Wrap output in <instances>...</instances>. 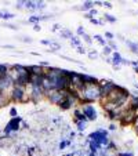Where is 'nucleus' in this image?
Returning a JSON list of instances; mask_svg holds the SVG:
<instances>
[{"mask_svg":"<svg viewBox=\"0 0 138 156\" xmlns=\"http://www.w3.org/2000/svg\"><path fill=\"white\" fill-rule=\"evenodd\" d=\"M77 98L80 102H94L97 100H101V88L98 83H93V84H84V87L76 93Z\"/></svg>","mask_w":138,"mask_h":156,"instance_id":"f257e3e1","label":"nucleus"},{"mask_svg":"<svg viewBox=\"0 0 138 156\" xmlns=\"http://www.w3.org/2000/svg\"><path fill=\"white\" fill-rule=\"evenodd\" d=\"M27 86H18V84H14L12 90L10 91L9 97H10V101L12 102H25L27 100H29L27 94Z\"/></svg>","mask_w":138,"mask_h":156,"instance_id":"f03ea898","label":"nucleus"},{"mask_svg":"<svg viewBox=\"0 0 138 156\" xmlns=\"http://www.w3.org/2000/svg\"><path fill=\"white\" fill-rule=\"evenodd\" d=\"M21 120H22V119H21L19 116H17V118H12L11 120L7 123V126L4 127V136L10 137V136H11V133L19 131V129H21Z\"/></svg>","mask_w":138,"mask_h":156,"instance_id":"7ed1b4c3","label":"nucleus"},{"mask_svg":"<svg viewBox=\"0 0 138 156\" xmlns=\"http://www.w3.org/2000/svg\"><path fill=\"white\" fill-rule=\"evenodd\" d=\"M83 112V115L86 116V119L87 120H95L97 119V111L94 109V106L93 105H88V104H86V105L82 106V109H80Z\"/></svg>","mask_w":138,"mask_h":156,"instance_id":"20e7f679","label":"nucleus"},{"mask_svg":"<svg viewBox=\"0 0 138 156\" xmlns=\"http://www.w3.org/2000/svg\"><path fill=\"white\" fill-rule=\"evenodd\" d=\"M82 80L84 84H93V83H97V79L93 76H88V75H82Z\"/></svg>","mask_w":138,"mask_h":156,"instance_id":"39448f33","label":"nucleus"},{"mask_svg":"<svg viewBox=\"0 0 138 156\" xmlns=\"http://www.w3.org/2000/svg\"><path fill=\"white\" fill-rule=\"evenodd\" d=\"M9 69L10 66L9 65H4V64H0V77H4L9 75Z\"/></svg>","mask_w":138,"mask_h":156,"instance_id":"423d86ee","label":"nucleus"},{"mask_svg":"<svg viewBox=\"0 0 138 156\" xmlns=\"http://www.w3.org/2000/svg\"><path fill=\"white\" fill-rule=\"evenodd\" d=\"M122 61H123V58L120 57V54H119V53H115L113 54V65L116 66V68H119V65L122 64Z\"/></svg>","mask_w":138,"mask_h":156,"instance_id":"0eeeda50","label":"nucleus"},{"mask_svg":"<svg viewBox=\"0 0 138 156\" xmlns=\"http://www.w3.org/2000/svg\"><path fill=\"white\" fill-rule=\"evenodd\" d=\"M127 46L131 47V51L135 54H138V44L137 43H133V41H127Z\"/></svg>","mask_w":138,"mask_h":156,"instance_id":"6e6552de","label":"nucleus"},{"mask_svg":"<svg viewBox=\"0 0 138 156\" xmlns=\"http://www.w3.org/2000/svg\"><path fill=\"white\" fill-rule=\"evenodd\" d=\"M6 102H7V95L4 94L2 90H0V108H2V106H3Z\"/></svg>","mask_w":138,"mask_h":156,"instance_id":"1a4fd4ad","label":"nucleus"},{"mask_svg":"<svg viewBox=\"0 0 138 156\" xmlns=\"http://www.w3.org/2000/svg\"><path fill=\"white\" fill-rule=\"evenodd\" d=\"M61 36H64V37H66V39H72V37H73V36H72V32H71V30H68V29L61 30Z\"/></svg>","mask_w":138,"mask_h":156,"instance_id":"9d476101","label":"nucleus"},{"mask_svg":"<svg viewBox=\"0 0 138 156\" xmlns=\"http://www.w3.org/2000/svg\"><path fill=\"white\" fill-rule=\"evenodd\" d=\"M93 7H94V3H93V2H86V3L82 6V9L83 10H93Z\"/></svg>","mask_w":138,"mask_h":156,"instance_id":"9b49d317","label":"nucleus"},{"mask_svg":"<svg viewBox=\"0 0 138 156\" xmlns=\"http://www.w3.org/2000/svg\"><path fill=\"white\" fill-rule=\"evenodd\" d=\"M94 39H95V40L98 41V43L101 44V46H104V47H105V46H106V44H105V40H104V39L101 37L100 35H95V36H94Z\"/></svg>","mask_w":138,"mask_h":156,"instance_id":"f8f14e48","label":"nucleus"},{"mask_svg":"<svg viewBox=\"0 0 138 156\" xmlns=\"http://www.w3.org/2000/svg\"><path fill=\"white\" fill-rule=\"evenodd\" d=\"M76 124H77V130L79 131H83L86 129V122H76Z\"/></svg>","mask_w":138,"mask_h":156,"instance_id":"ddd939ff","label":"nucleus"},{"mask_svg":"<svg viewBox=\"0 0 138 156\" xmlns=\"http://www.w3.org/2000/svg\"><path fill=\"white\" fill-rule=\"evenodd\" d=\"M14 18V14H11V12H3V18L2 20H12Z\"/></svg>","mask_w":138,"mask_h":156,"instance_id":"4468645a","label":"nucleus"},{"mask_svg":"<svg viewBox=\"0 0 138 156\" xmlns=\"http://www.w3.org/2000/svg\"><path fill=\"white\" fill-rule=\"evenodd\" d=\"M17 115H18V112H17V109L12 106L11 109H10V116H11V119L12 118H17Z\"/></svg>","mask_w":138,"mask_h":156,"instance_id":"2eb2a0df","label":"nucleus"},{"mask_svg":"<svg viewBox=\"0 0 138 156\" xmlns=\"http://www.w3.org/2000/svg\"><path fill=\"white\" fill-rule=\"evenodd\" d=\"M71 40H72V44H73V46H76V47H80V40L77 37H72Z\"/></svg>","mask_w":138,"mask_h":156,"instance_id":"dca6fc26","label":"nucleus"},{"mask_svg":"<svg viewBox=\"0 0 138 156\" xmlns=\"http://www.w3.org/2000/svg\"><path fill=\"white\" fill-rule=\"evenodd\" d=\"M69 144H71V141H62V142H59L58 147H59V149H64V148H65V147H68Z\"/></svg>","mask_w":138,"mask_h":156,"instance_id":"f3484780","label":"nucleus"},{"mask_svg":"<svg viewBox=\"0 0 138 156\" xmlns=\"http://www.w3.org/2000/svg\"><path fill=\"white\" fill-rule=\"evenodd\" d=\"M118 156H134V153L133 152H120V153H118Z\"/></svg>","mask_w":138,"mask_h":156,"instance_id":"a211bd4d","label":"nucleus"},{"mask_svg":"<svg viewBox=\"0 0 138 156\" xmlns=\"http://www.w3.org/2000/svg\"><path fill=\"white\" fill-rule=\"evenodd\" d=\"M6 28H9V29H12V30H18V27H15V25H11V24H6Z\"/></svg>","mask_w":138,"mask_h":156,"instance_id":"6ab92c4d","label":"nucleus"},{"mask_svg":"<svg viewBox=\"0 0 138 156\" xmlns=\"http://www.w3.org/2000/svg\"><path fill=\"white\" fill-rule=\"evenodd\" d=\"M105 18H106V20L109 21V22H115V21H116V18L111 17V15H109V14H105Z\"/></svg>","mask_w":138,"mask_h":156,"instance_id":"aec40b11","label":"nucleus"},{"mask_svg":"<svg viewBox=\"0 0 138 156\" xmlns=\"http://www.w3.org/2000/svg\"><path fill=\"white\" fill-rule=\"evenodd\" d=\"M24 6H25V2H18V3L15 4V7H17V9H22Z\"/></svg>","mask_w":138,"mask_h":156,"instance_id":"412c9836","label":"nucleus"},{"mask_svg":"<svg viewBox=\"0 0 138 156\" xmlns=\"http://www.w3.org/2000/svg\"><path fill=\"white\" fill-rule=\"evenodd\" d=\"M104 54H106V55H108V54H111V47L105 46V47H104Z\"/></svg>","mask_w":138,"mask_h":156,"instance_id":"4be33fe9","label":"nucleus"},{"mask_svg":"<svg viewBox=\"0 0 138 156\" xmlns=\"http://www.w3.org/2000/svg\"><path fill=\"white\" fill-rule=\"evenodd\" d=\"M83 37H84V40H86V41H87V43H88V44H90V43H91V39H90V36H87V35H86V33H83Z\"/></svg>","mask_w":138,"mask_h":156,"instance_id":"5701e85b","label":"nucleus"},{"mask_svg":"<svg viewBox=\"0 0 138 156\" xmlns=\"http://www.w3.org/2000/svg\"><path fill=\"white\" fill-rule=\"evenodd\" d=\"M133 123H134V126H135V130H137V133H138V118H135Z\"/></svg>","mask_w":138,"mask_h":156,"instance_id":"b1692460","label":"nucleus"},{"mask_svg":"<svg viewBox=\"0 0 138 156\" xmlns=\"http://www.w3.org/2000/svg\"><path fill=\"white\" fill-rule=\"evenodd\" d=\"M105 36L109 39V40H112V39H113V35H112L111 32H106V33H105Z\"/></svg>","mask_w":138,"mask_h":156,"instance_id":"393cba45","label":"nucleus"},{"mask_svg":"<svg viewBox=\"0 0 138 156\" xmlns=\"http://www.w3.org/2000/svg\"><path fill=\"white\" fill-rule=\"evenodd\" d=\"M88 55H90V58H95V57H97V55H98V54H97V53H95V51H91V53H90V54H88Z\"/></svg>","mask_w":138,"mask_h":156,"instance_id":"a878e982","label":"nucleus"},{"mask_svg":"<svg viewBox=\"0 0 138 156\" xmlns=\"http://www.w3.org/2000/svg\"><path fill=\"white\" fill-rule=\"evenodd\" d=\"M77 53H79V54H84L86 50H84V48H82V47H77Z\"/></svg>","mask_w":138,"mask_h":156,"instance_id":"bb28decb","label":"nucleus"},{"mask_svg":"<svg viewBox=\"0 0 138 156\" xmlns=\"http://www.w3.org/2000/svg\"><path fill=\"white\" fill-rule=\"evenodd\" d=\"M102 6H106L108 9H112V4L109 3V2H106V3H102Z\"/></svg>","mask_w":138,"mask_h":156,"instance_id":"cd10ccee","label":"nucleus"},{"mask_svg":"<svg viewBox=\"0 0 138 156\" xmlns=\"http://www.w3.org/2000/svg\"><path fill=\"white\" fill-rule=\"evenodd\" d=\"M22 41H25V43H30L32 41V39H28V37H25V39H21Z\"/></svg>","mask_w":138,"mask_h":156,"instance_id":"c85d7f7f","label":"nucleus"},{"mask_svg":"<svg viewBox=\"0 0 138 156\" xmlns=\"http://www.w3.org/2000/svg\"><path fill=\"white\" fill-rule=\"evenodd\" d=\"M33 29H35L36 32H39V30H40V27H39V24H36L35 27H33Z\"/></svg>","mask_w":138,"mask_h":156,"instance_id":"c756f323","label":"nucleus"},{"mask_svg":"<svg viewBox=\"0 0 138 156\" xmlns=\"http://www.w3.org/2000/svg\"><path fill=\"white\" fill-rule=\"evenodd\" d=\"M133 111H134V115H135V118H138V106H137V108H134V109H133Z\"/></svg>","mask_w":138,"mask_h":156,"instance_id":"7c9ffc66","label":"nucleus"},{"mask_svg":"<svg viewBox=\"0 0 138 156\" xmlns=\"http://www.w3.org/2000/svg\"><path fill=\"white\" fill-rule=\"evenodd\" d=\"M77 33H79V35H83V33H84V30H83V28H79V29H77Z\"/></svg>","mask_w":138,"mask_h":156,"instance_id":"2f4dec72","label":"nucleus"},{"mask_svg":"<svg viewBox=\"0 0 138 156\" xmlns=\"http://www.w3.org/2000/svg\"><path fill=\"white\" fill-rule=\"evenodd\" d=\"M3 48H14L12 46H10V44H6V46H3Z\"/></svg>","mask_w":138,"mask_h":156,"instance_id":"473e14b6","label":"nucleus"},{"mask_svg":"<svg viewBox=\"0 0 138 156\" xmlns=\"http://www.w3.org/2000/svg\"><path fill=\"white\" fill-rule=\"evenodd\" d=\"M2 18H3V12L0 11V20H2Z\"/></svg>","mask_w":138,"mask_h":156,"instance_id":"72a5a7b5","label":"nucleus"},{"mask_svg":"<svg viewBox=\"0 0 138 156\" xmlns=\"http://www.w3.org/2000/svg\"><path fill=\"white\" fill-rule=\"evenodd\" d=\"M68 156H75V155H73V153H69V155H68Z\"/></svg>","mask_w":138,"mask_h":156,"instance_id":"f704fd0d","label":"nucleus"},{"mask_svg":"<svg viewBox=\"0 0 138 156\" xmlns=\"http://www.w3.org/2000/svg\"><path fill=\"white\" fill-rule=\"evenodd\" d=\"M135 87H137V88H138V84H135Z\"/></svg>","mask_w":138,"mask_h":156,"instance_id":"c9c22d12","label":"nucleus"}]
</instances>
